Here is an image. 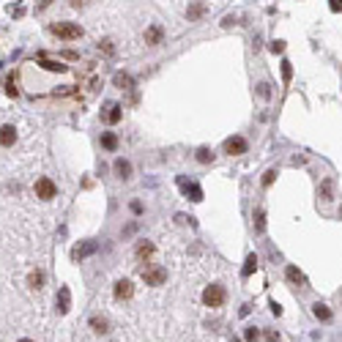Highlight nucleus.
Returning <instances> with one entry per match:
<instances>
[{"instance_id":"13","label":"nucleus","mask_w":342,"mask_h":342,"mask_svg":"<svg viewBox=\"0 0 342 342\" xmlns=\"http://www.w3.org/2000/svg\"><path fill=\"white\" fill-rule=\"evenodd\" d=\"M181 186H183V192H186V195L192 197L195 202H200V200H202V189L197 186V183H186V181L181 178Z\"/></svg>"},{"instance_id":"38","label":"nucleus","mask_w":342,"mask_h":342,"mask_svg":"<svg viewBox=\"0 0 342 342\" xmlns=\"http://www.w3.org/2000/svg\"><path fill=\"white\" fill-rule=\"evenodd\" d=\"M71 6H74V8H82V6H85V0H71Z\"/></svg>"},{"instance_id":"39","label":"nucleus","mask_w":342,"mask_h":342,"mask_svg":"<svg viewBox=\"0 0 342 342\" xmlns=\"http://www.w3.org/2000/svg\"><path fill=\"white\" fill-rule=\"evenodd\" d=\"M20 342H33V340H20Z\"/></svg>"},{"instance_id":"11","label":"nucleus","mask_w":342,"mask_h":342,"mask_svg":"<svg viewBox=\"0 0 342 342\" xmlns=\"http://www.w3.org/2000/svg\"><path fill=\"white\" fill-rule=\"evenodd\" d=\"M154 252H156V246L151 244V241H140V244H137V249H134V255H137V260H148Z\"/></svg>"},{"instance_id":"2","label":"nucleus","mask_w":342,"mask_h":342,"mask_svg":"<svg viewBox=\"0 0 342 342\" xmlns=\"http://www.w3.org/2000/svg\"><path fill=\"white\" fill-rule=\"evenodd\" d=\"M227 301V290H224L222 285H208L205 290H202V304L211 309H219Z\"/></svg>"},{"instance_id":"21","label":"nucleus","mask_w":342,"mask_h":342,"mask_svg":"<svg viewBox=\"0 0 342 342\" xmlns=\"http://www.w3.org/2000/svg\"><path fill=\"white\" fill-rule=\"evenodd\" d=\"M255 268H258V258H255V255H249V258H246V263H244V268H241V277H252V274H255Z\"/></svg>"},{"instance_id":"25","label":"nucleus","mask_w":342,"mask_h":342,"mask_svg":"<svg viewBox=\"0 0 342 342\" xmlns=\"http://www.w3.org/2000/svg\"><path fill=\"white\" fill-rule=\"evenodd\" d=\"M255 230H258V233L265 230V214H263V211H258V214H255Z\"/></svg>"},{"instance_id":"10","label":"nucleus","mask_w":342,"mask_h":342,"mask_svg":"<svg viewBox=\"0 0 342 342\" xmlns=\"http://www.w3.org/2000/svg\"><path fill=\"white\" fill-rule=\"evenodd\" d=\"M285 277H287L290 282H293V285H299V287H307V277H304V274H301L299 268H296V265H287Z\"/></svg>"},{"instance_id":"4","label":"nucleus","mask_w":342,"mask_h":342,"mask_svg":"<svg viewBox=\"0 0 342 342\" xmlns=\"http://www.w3.org/2000/svg\"><path fill=\"white\" fill-rule=\"evenodd\" d=\"M164 280H167V268H161V265L142 268V282H145V285H161Z\"/></svg>"},{"instance_id":"33","label":"nucleus","mask_w":342,"mask_h":342,"mask_svg":"<svg viewBox=\"0 0 342 342\" xmlns=\"http://www.w3.org/2000/svg\"><path fill=\"white\" fill-rule=\"evenodd\" d=\"M258 93H260L263 99H268V85H265V82H260V85H258Z\"/></svg>"},{"instance_id":"1","label":"nucleus","mask_w":342,"mask_h":342,"mask_svg":"<svg viewBox=\"0 0 342 342\" xmlns=\"http://www.w3.org/2000/svg\"><path fill=\"white\" fill-rule=\"evenodd\" d=\"M49 33L63 39V41H77V39H82V28L74 25V22H55V25H49Z\"/></svg>"},{"instance_id":"15","label":"nucleus","mask_w":342,"mask_h":342,"mask_svg":"<svg viewBox=\"0 0 342 342\" xmlns=\"http://www.w3.org/2000/svg\"><path fill=\"white\" fill-rule=\"evenodd\" d=\"M115 173H118V178H132V164L126 159H115Z\"/></svg>"},{"instance_id":"30","label":"nucleus","mask_w":342,"mask_h":342,"mask_svg":"<svg viewBox=\"0 0 342 342\" xmlns=\"http://www.w3.org/2000/svg\"><path fill=\"white\" fill-rule=\"evenodd\" d=\"M328 8H331L334 14H340V11H342V0H328Z\"/></svg>"},{"instance_id":"37","label":"nucleus","mask_w":342,"mask_h":342,"mask_svg":"<svg viewBox=\"0 0 342 342\" xmlns=\"http://www.w3.org/2000/svg\"><path fill=\"white\" fill-rule=\"evenodd\" d=\"M49 3H52V0H41V3H39V8H36V11H44V8H49Z\"/></svg>"},{"instance_id":"23","label":"nucleus","mask_w":342,"mask_h":342,"mask_svg":"<svg viewBox=\"0 0 342 342\" xmlns=\"http://www.w3.org/2000/svg\"><path fill=\"white\" fill-rule=\"evenodd\" d=\"M91 326H93V331H99V334H104V331H107V321H104V318H91Z\"/></svg>"},{"instance_id":"12","label":"nucleus","mask_w":342,"mask_h":342,"mask_svg":"<svg viewBox=\"0 0 342 342\" xmlns=\"http://www.w3.org/2000/svg\"><path fill=\"white\" fill-rule=\"evenodd\" d=\"M69 304H71V293H69V287H60V293H58V312L66 315L69 312Z\"/></svg>"},{"instance_id":"31","label":"nucleus","mask_w":342,"mask_h":342,"mask_svg":"<svg viewBox=\"0 0 342 342\" xmlns=\"http://www.w3.org/2000/svg\"><path fill=\"white\" fill-rule=\"evenodd\" d=\"M290 74H293L290 63H287V60H282V77H285V80H290Z\"/></svg>"},{"instance_id":"24","label":"nucleus","mask_w":342,"mask_h":342,"mask_svg":"<svg viewBox=\"0 0 342 342\" xmlns=\"http://www.w3.org/2000/svg\"><path fill=\"white\" fill-rule=\"evenodd\" d=\"M197 161H202V164H208V161H214V154H211L208 148H200V151H197Z\"/></svg>"},{"instance_id":"27","label":"nucleus","mask_w":342,"mask_h":342,"mask_svg":"<svg viewBox=\"0 0 342 342\" xmlns=\"http://www.w3.org/2000/svg\"><path fill=\"white\" fill-rule=\"evenodd\" d=\"M274 178H277V170H265V175H263V186H271Z\"/></svg>"},{"instance_id":"34","label":"nucleus","mask_w":342,"mask_h":342,"mask_svg":"<svg viewBox=\"0 0 342 342\" xmlns=\"http://www.w3.org/2000/svg\"><path fill=\"white\" fill-rule=\"evenodd\" d=\"M132 214H142V202H137V200L132 202Z\"/></svg>"},{"instance_id":"5","label":"nucleus","mask_w":342,"mask_h":342,"mask_svg":"<svg viewBox=\"0 0 342 342\" xmlns=\"http://www.w3.org/2000/svg\"><path fill=\"white\" fill-rule=\"evenodd\" d=\"M246 148H249V142H246L244 137H227V140H224V154H230V156L246 154Z\"/></svg>"},{"instance_id":"18","label":"nucleus","mask_w":342,"mask_h":342,"mask_svg":"<svg viewBox=\"0 0 342 342\" xmlns=\"http://www.w3.org/2000/svg\"><path fill=\"white\" fill-rule=\"evenodd\" d=\"M312 312H315V318H318V321H331V309H328L326 304H321V301L312 307Z\"/></svg>"},{"instance_id":"16","label":"nucleus","mask_w":342,"mask_h":342,"mask_svg":"<svg viewBox=\"0 0 342 342\" xmlns=\"http://www.w3.org/2000/svg\"><path fill=\"white\" fill-rule=\"evenodd\" d=\"M28 285L33 287V290H41V287H44V271H41V268H36V271H30V277H28Z\"/></svg>"},{"instance_id":"20","label":"nucleus","mask_w":342,"mask_h":342,"mask_svg":"<svg viewBox=\"0 0 342 342\" xmlns=\"http://www.w3.org/2000/svg\"><path fill=\"white\" fill-rule=\"evenodd\" d=\"M202 14H205V6H202V3H192V6H189V11H186V17H189L192 22L200 20Z\"/></svg>"},{"instance_id":"6","label":"nucleus","mask_w":342,"mask_h":342,"mask_svg":"<svg viewBox=\"0 0 342 342\" xmlns=\"http://www.w3.org/2000/svg\"><path fill=\"white\" fill-rule=\"evenodd\" d=\"M96 249H99L96 241H85V244H80V246H74V249H71V258H74V260H85L88 255H93Z\"/></svg>"},{"instance_id":"36","label":"nucleus","mask_w":342,"mask_h":342,"mask_svg":"<svg viewBox=\"0 0 342 342\" xmlns=\"http://www.w3.org/2000/svg\"><path fill=\"white\" fill-rule=\"evenodd\" d=\"M271 312H274V315H282V307L277 304V301H271Z\"/></svg>"},{"instance_id":"17","label":"nucleus","mask_w":342,"mask_h":342,"mask_svg":"<svg viewBox=\"0 0 342 342\" xmlns=\"http://www.w3.org/2000/svg\"><path fill=\"white\" fill-rule=\"evenodd\" d=\"M123 118V110H121V104H110V112L104 115L107 123H118V121Z\"/></svg>"},{"instance_id":"19","label":"nucleus","mask_w":342,"mask_h":342,"mask_svg":"<svg viewBox=\"0 0 342 342\" xmlns=\"http://www.w3.org/2000/svg\"><path fill=\"white\" fill-rule=\"evenodd\" d=\"M101 148H107V151H115V148H118V137H115L112 132H104V134H101Z\"/></svg>"},{"instance_id":"29","label":"nucleus","mask_w":342,"mask_h":342,"mask_svg":"<svg viewBox=\"0 0 342 342\" xmlns=\"http://www.w3.org/2000/svg\"><path fill=\"white\" fill-rule=\"evenodd\" d=\"M99 47L104 49V52H110V55L115 52V47H112V41H110V39H104V41H99Z\"/></svg>"},{"instance_id":"7","label":"nucleus","mask_w":342,"mask_h":342,"mask_svg":"<svg viewBox=\"0 0 342 342\" xmlns=\"http://www.w3.org/2000/svg\"><path fill=\"white\" fill-rule=\"evenodd\" d=\"M134 296V285L129 280H118L115 282V299L118 301H126V299H132Z\"/></svg>"},{"instance_id":"28","label":"nucleus","mask_w":342,"mask_h":342,"mask_svg":"<svg viewBox=\"0 0 342 342\" xmlns=\"http://www.w3.org/2000/svg\"><path fill=\"white\" fill-rule=\"evenodd\" d=\"M246 342H258L260 340V331H258V328H246Z\"/></svg>"},{"instance_id":"35","label":"nucleus","mask_w":342,"mask_h":342,"mask_svg":"<svg viewBox=\"0 0 342 342\" xmlns=\"http://www.w3.org/2000/svg\"><path fill=\"white\" fill-rule=\"evenodd\" d=\"M271 49H274V52H282V49H285V41H274Z\"/></svg>"},{"instance_id":"9","label":"nucleus","mask_w":342,"mask_h":342,"mask_svg":"<svg viewBox=\"0 0 342 342\" xmlns=\"http://www.w3.org/2000/svg\"><path fill=\"white\" fill-rule=\"evenodd\" d=\"M161 39H164V28H161V25H151V28L145 30V44L148 47L161 44Z\"/></svg>"},{"instance_id":"32","label":"nucleus","mask_w":342,"mask_h":342,"mask_svg":"<svg viewBox=\"0 0 342 342\" xmlns=\"http://www.w3.org/2000/svg\"><path fill=\"white\" fill-rule=\"evenodd\" d=\"M265 342H280V334L277 331H265Z\"/></svg>"},{"instance_id":"3","label":"nucleus","mask_w":342,"mask_h":342,"mask_svg":"<svg viewBox=\"0 0 342 342\" xmlns=\"http://www.w3.org/2000/svg\"><path fill=\"white\" fill-rule=\"evenodd\" d=\"M55 195H58V186H55L52 178H39V181H36V197H39V200H52Z\"/></svg>"},{"instance_id":"26","label":"nucleus","mask_w":342,"mask_h":342,"mask_svg":"<svg viewBox=\"0 0 342 342\" xmlns=\"http://www.w3.org/2000/svg\"><path fill=\"white\" fill-rule=\"evenodd\" d=\"M6 93H8V96H17V93H20V88H17L14 77H8V82H6Z\"/></svg>"},{"instance_id":"14","label":"nucleus","mask_w":342,"mask_h":342,"mask_svg":"<svg viewBox=\"0 0 342 342\" xmlns=\"http://www.w3.org/2000/svg\"><path fill=\"white\" fill-rule=\"evenodd\" d=\"M115 85H118L121 91H132V88H134V80L129 77L126 71H118V74H115Z\"/></svg>"},{"instance_id":"22","label":"nucleus","mask_w":342,"mask_h":342,"mask_svg":"<svg viewBox=\"0 0 342 342\" xmlns=\"http://www.w3.org/2000/svg\"><path fill=\"white\" fill-rule=\"evenodd\" d=\"M331 192H334V181H331V178H326V181H323V186H321V197H323V200H331Z\"/></svg>"},{"instance_id":"8","label":"nucleus","mask_w":342,"mask_h":342,"mask_svg":"<svg viewBox=\"0 0 342 342\" xmlns=\"http://www.w3.org/2000/svg\"><path fill=\"white\" fill-rule=\"evenodd\" d=\"M17 142V129L11 123H6V126H0V145L3 148H11Z\"/></svg>"}]
</instances>
